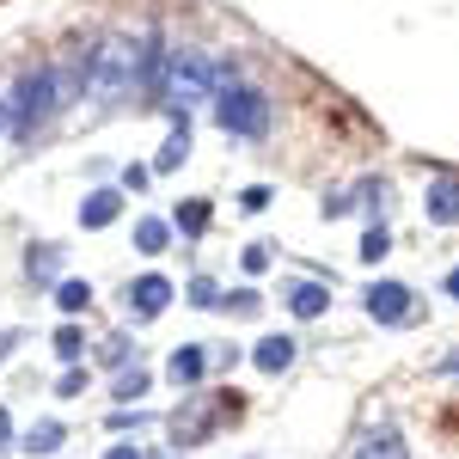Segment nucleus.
I'll use <instances>...</instances> for the list:
<instances>
[{"label": "nucleus", "instance_id": "f8f14e48", "mask_svg": "<svg viewBox=\"0 0 459 459\" xmlns=\"http://www.w3.org/2000/svg\"><path fill=\"white\" fill-rule=\"evenodd\" d=\"M251 361H257L264 374H282V368H294V337H264V343L251 350Z\"/></svg>", "mask_w": 459, "mask_h": 459}, {"label": "nucleus", "instance_id": "7c9ffc66", "mask_svg": "<svg viewBox=\"0 0 459 459\" xmlns=\"http://www.w3.org/2000/svg\"><path fill=\"white\" fill-rule=\"evenodd\" d=\"M6 441H13V423H6V411H0V454H6Z\"/></svg>", "mask_w": 459, "mask_h": 459}, {"label": "nucleus", "instance_id": "a878e982", "mask_svg": "<svg viewBox=\"0 0 459 459\" xmlns=\"http://www.w3.org/2000/svg\"><path fill=\"white\" fill-rule=\"evenodd\" d=\"M246 270H251V276L270 270V246H246Z\"/></svg>", "mask_w": 459, "mask_h": 459}, {"label": "nucleus", "instance_id": "412c9836", "mask_svg": "<svg viewBox=\"0 0 459 459\" xmlns=\"http://www.w3.org/2000/svg\"><path fill=\"white\" fill-rule=\"evenodd\" d=\"M142 392H147V374L135 368V374H123V380H117V404H135Z\"/></svg>", "mask_w": 459, "mask_h": 459}, {"label": "nucleus", "instance_id": "4468645a", "mask_svg": "<svg viewBox=\"0 0 459 459\" xmlns=\"http://www.w3.org/2000/svg\"><path fill=\"white\" fill-rule=\"evenodd\" d=\"M190 160V123H178L172 135H166V147H160V160H153V172H178Z\"/></svg>", "mask_w": 459, "mask_h": 459}, {"label": "nucleus", "instance_id": "2f4dec72", "mask_svg": "<svg viewBox=\"0 0 459 459\" xmlns=\"http://www.w3.org/2000/svg\"><path fill=\"white\" fill-rule=\"evenodd\" d=\"M0 129H6V110H0Z\"/></svg>", "mask_w": 459, "mask_h": 459}, {"label": "nucleus", "instance_id": "ddd939ff", "mask_svg": "<svg viewBox=\"0 0 459 459\" xmlns=\"http://www.w3.org/2000/svg\"><path fill=\"white\" fill-rule=\"evenodd\" d=\"M355 459H411L404 454V441H398V429H374L361 447H355Z\"/></svg>", "mask_w": 459, "mask_h": 459}, {"label": "nucleus", "instance_id": "c85d7f7f", "mask_svg": "<svg viewBox=\"0 0 459 459\" xmlns=\"http://www.w3.org/2000/svg\"><path fill=\"white\" fill-rule=\"evenodd\" d=\"M441 294H454V300H459V270H447V282H441Z\"/></svg>", "mask_w": 459, "mask_h": 459}, {"label": "nucleus", "instance_id": "f3484780", "mask_svg": "<svg viewBox=\"0 0 459 459\" xmlns=\"http://www.w3.org/2000/svg\"><path fill=\"white\" fill-rule=\"evenodd\" d=\"M25 447H31V454H56V447H62V423H31Z\"/></svg>", "mask_w": 459, "mask_h": 459}, {"label": "nucleus", "instance_id": "a211bd4d", "mask_svg": "<svg viewBox=\"0 0 459 459\" xmlns=\"http://www.w3.org/2000/svg\"><path fill=\"white\" fill-rule=\"evenodd\" d=\"M86 300H92V288H86V282H62V288H56V307H62V313H86Z\"/></svg>", "mask_w": 459, "mask_h": 459}, {"label": "nucleus", "instance_id": "dca6fc26", "mask_svg": "<svg viewBox=\"0 0 459 459\" xmlns=\"http://www.w3.org/2000/svg\"><path fill=\"white\" fill-rule=\"evenodd\" d=\"M56 355H62L68 368H80V355H86V337H80V325H62V331H56Z\"/></svg>", "mask_w": 459, "mask_h": 459}, {"label": "nucleus", "instance_id": "f03ea898", "mask_svg": "<svg viewBox=\"0 0 459 459\" xmlns=\"http://www.w3.org/2000/svg\"><path fill=\"white\" fill-rule=\"evenodd\" d=\"M221 80H227V68H214L203 49H172L160 62V99L172 110H190V105H203V99H214Z\"/></svg>", "mask_w": 459, "mask_h": 459}, {"label": "nucleus", "instance_id": "423d86ee", "mask_svg": "<svg viewBox=\"0 0 459 459\" xmlns=\"http://www.w3.org/2000/svg\"><path fill=\"white\" fill-rule=\"evenodd\" d=\"M361 307H368V318H380V325H404V318L417 313V300H411V288H404V282H374Z\"/></svg>", "mask_w": 459, "mask_h": 459}, {"label": "nucleus", "instance_id": "6ab92c4d", "mask_svg": "<svg viewBox=\"0 0 459 459\" xmlns=\"http://www.w3.org/2000/svg\"><path fill=\"white\" fill-rule=\"evenodd\" d=\"M178 227H184V233H203V227H209V203H184V209H178Z\"/></svg>", "mask_w": 459, "mask_h": 459}, {"label": "nucleus", "instance_id": "0eeeda50", "mask_svg": "<svg viewBox=\"0 0 459 459\" xmlns=\"http://www.w3.org/2000/svg\"><path fill=\"white\" fill-rule=\"evenodd\" d=\"M166 307H172V282L166 276H142L129 288V318H160Z\"/></svg>", "mask_w": 459, "mask_h": 459}, {"label": "nucleus", "instance_id": "bb28decb", "mask_svg": "<svg viewBox=\"0 0 459 459\" xmlns=\"http://www.w3.org/2000/svg\"><path fill=\"white\" fill-rule=\"evenodd\" d=\"M105 361H129V337H110V343H105Z\"/></svg>", "mask_w": 459, "mask_h": 459}, {"label": "nucleus", "instance_id": "9b49d317", "mask_svg": "<svg viewBox=\"0 0 459 459\" xmlns=\"http://www.w3.org/2000/svg\"><path fill=\"white\" fill-rule=\"evenodd\" d=\"M331 307V288H318V282H294L288 288V313L294 318H318Z\"/></svg>", "mask_w": 459, "mask_h": 459}, {"label": "nucleus", "instance_id": "aec40b11", "mask_svg": "<svg viewBox=\"0 0 459 459\" xmlns=\"http://www.w3.org/2000/svg\"><path fill=\"white\" fill-rule=\"evenodd\" d=\"M386 251H392L386 227H368V239H361V257H368V264H380V257H386Z\"/></svg>", "mask_w": 459, "mask_h": 459}, {"label": "nucleus", "instance_id": "2eb2a0df", "mask_svg": "<svg viewBox=\"0 0 459 459\" xmlns=\"http://www.w3.org/2000/svg\"><path fill=\"white\" fill-rule=\"evenodd\" d=\"M166 239H172V227H166V221H135V251L160 257V251H166Z\"/></svg>", "mask_w": 459, "mask_h": 459}, {"label": "nucleus", "instance_id": "7ed1b4c3", "mask_svg": "<svg viewBox=\"0 0 459 459\" xmlns=\"http://www.w3.org/2000/svg\"><path fill=\"white\" fill-rule=\"evenodd\" d=\"M214 123H221L227 135L257 142V135L270 129V99H264L257 86H239V80L227 74V80H221V92H214Z\"/></svg>", "mask_w": 459, "mask_h": 459}, {"label": "nucleus", "instance_id": "f257e3e1", "mask_svg": "<svg viewBox=\"0 0 459 459\" xmlns=\"http://www.w3.org/2000/svg\"><path fill=\"white\" fill-rule=\"evenodd\" d=\"M160 62H166V56H153L147 43L105 37V43L86 56V68H80V86H86V99H99V105H117V99H135V86H160Z\"/></svg>", "mask_w": 459, "mask_h": 459}, {"label": "nucleus", "instance_id": "9d476101", "mask_svg": "<svg viewBox=\"0 0 459 459\" xmlns=\"http://www.w3.org/2000/svg\"><path fill=\"white\" fill-rule=\"evenodd\" d=\"M117 214H123V196H117V190H92V196L80 203V227H110Z\"/></svg>", "mask_w": 459, "mask_h": 459}, {"label": "nucleus", "instance_id": "1a4fd4ad", "mask_svg": "<svg viewBox=\"0 0 459 459\" xmlns=\"http://www.w3.org/2000/svg\"><path fill=\"white\" fill-rule=\"evenodd\" d=\"M203 368H209V355L196 350V343H184V350H172V361H166V374H172V386H196L203 380Z\"/></svg>", "mask_w": 459, "mask_h": 459}, {"label": "nucleus", "instance_id": "4be33fe9", "mask_svg": "<svg viewBox=\"0 0 459 459\" xmlns=\"http://www.w3.org/2000/svg\"><path fill=\"white\" fill-rule=\"evenodd\" d=\"M25 264H31V276H56V246H43V251L31 246V257H25Z\"/></svg>", "mask_w": 459, "mask_h": 459}, {"label": "nucleus", "instance_id": "20e7f679", "mask_svg": "<svg viewBox=\"0 0 459 459\" xmlns=\"http://www.w3.org/2000/svg\"><path fill=\"white\" fill-rule=\"evenodd\" d=\"M56 105H62V80L49 68L25 74L19 92H13V110H6V129H13V135H37V129L56 117Z\"/></svg>", "mask_w": 459, "mask_h": 459}, {"label": "nucleus", "instance_id": "b1692460", "mask_svg": "<svg viewBox=\"0 0 459 459\" xmlns=\"http://www.w3.org/2000/svg\"><path fill=\"white\" fill-rule=\"evenodd\" d=\"M239 209H251V214H257V209H270V184H251L246 196H239Z\"/></svg>", "mask_w": 459, "mask_h": 459}, {"label": "nucleus", "instance_id": "c756f323", "mask_svg": "<svg viewBox=\"0 0 459 459\" xmlns=\"http://www.w3.org/2000/svg\"><path fill=\"white\" fill-rule=\"evenodd\" d=\"M13 343H19V337H13V331H0V361L13 355Z\"/></svg>", "mask_w": 459, "mask_h": 459}, {"label": "nucleus", "instance_id": "39448f33", "mask_svg": "<svg viewBox=\"0 0 459 459\" xmlns=\"http://www.w3.org/2000/svg\"><path fill=\"white\" fill-rule=\"evenodd\" d=\"M233 411H239L233 392H190V398L172 411V441L178 447H203V441L214 435V423L233 417Z\"/></svg>", "mask_w": 459, "mask_h": 459}, {"label": "nucleus", "instance_id": "cd10ccee", "mask_svg": "<svg viewBox=\"0 0 459 459\" xmlns=\"http://www.w3.org/2000/svg\"><path fill=\"white\" fill-rule=\"evenodd\" d=\"M105 459H142V447H129V441H117V447H110Z\"/></svg>", "mask_w": 459, "mask_h": 459}, {"label": "nucleus", "instance_id": "5701e85b", "mask_svg": "<svg viewBox=\"0 0 459 459\" xmlns=\"http://www.w3.org/2000/svg\"><path fill=\"white\" fill-rule=\"evenodd\" d=\"M190 300H196V307H221V288H214L209 276H196V282H190Z\"/></svg>", "mask_w": 459, "mask_h": 459}, {"label": "nucleus", "instance_id": "6e6552de", "mask_svg": "<svg viewBox=\"0 0 459 459\" xmlns=\"http://www.w3.org/2000/svg\"><path fill=\"white\" fill-rule=\"evenodd\" d=\"M423 209H429L435 227H454V221H459V178H435L429 196H423Z\"/></svg>", "mask_w": 459, "mask_h": 459}, {"label": "nucleus", "instance_id": "393cba45", "mask_svg": "<svg viewBox=\"0 0 459 459\" xmlns=\"http://www.w3.org/2000/svg\"><path fill=\"white\" fill-rule=\"evenodd\" d=\"M56 392H62V398H80V392H86V374H80V368H68V374H62V386H56Z\"/></svg>", "mask_w": 459, "mask_h": 459}]
</instances>
